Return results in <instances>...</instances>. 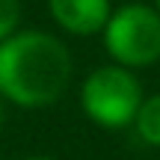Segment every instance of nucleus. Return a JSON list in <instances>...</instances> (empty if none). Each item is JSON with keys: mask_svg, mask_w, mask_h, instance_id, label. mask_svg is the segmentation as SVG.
<instances>
[{"mask_svg": "<svg viewBox=\"0 0 160 160\" xmlns=\"http://www.w3.org/2000/svg\"><path fill=\"white\" fill-rule=\"evenodd\" d=\"M71 51L48 30H18L0 42V98L18 110H45L71 83Z\"/></svg>", "mask_w": 160, "mask_h": 160, "instance_id": "obj_1", "label": "nucleus"}, {"mask_svg": "<svg viewBox=\"0 0 160 160\" xmlns=\"http://www.w3.org/2000/svg\"><path fill=\"white\" fill-rule=\"evenodd\" d=\"M142 98L145 95L137 71L116 62H104L92 68L80 83V110L92 125L104 131L133 128Z\"/></svg>", "mask_w": 160, "mask_h": 160, "instance_id": "obj_2", "label": "nucleus"}, {"mask_svg": "<svg viewBox=\"0 0 160 160\" xmlns=\"http://www.w3.org/2000/svg\"><path fill=\"white\" fill-rule=\"evenodd\" d=\"M101 39L110 62L131 71L148 68L160 62V12L145 0L113 6Z\"/></svg>", "mask_w": 160, "mask_h": 160, "instance_id": "obj_3", "label": "nucleus"}, {"mask_svg": "<svg viewBox=\"0 0 160 160\" xmlns=\"http://www.w3.org/2000/svg\"><path fill=\"white\" fill-rule=\"evenodd\" d=\"M113 3L110 0H48V15L68 36H101L107 27Z\"/></svg>", "mask_w": 160, "mask_h": 160, "instance_id": "obj_4", "label": "nucleus"}, {"mask_svg": "<svg viewBox=\"0 0 160 160\" xmlns=\"http://www.w3.org/2000/svg\"><path fill=\"white\" fill-rule=\"evenodd\" d=\"M133 131L148 148H160V92L142 98L133 119Z\"/></svg>", "mask_w": 160, "mask_h": 160, "instance_id": "obj_5", "label": "nucleus"}, {"mask_svg": "<svg viewBox=\"0 0 160 160\" xmlns=\"http://www.w3.org/2000/svg\"><path fill=\"white\" fill-rule=\"evenodd\" d=\"M21 30V0H0V42Z\"/></svg>", "mask_w": 160, "mask_h": 160, "instance_id": "obj_6", "label": "nucleus"}, {"mask_svg": "<svg viewBox=\"0 0 160 160\" xmlns=\"http://www.w3.org/2000/svg\"><path fill=\"white\" fill-rule=\"evenodd\" d=\"M21 160H57V157H48V154H30V157H21Z\"/></svg>", "mask_w": 160, "mask_h": 160, "instance_id": "obj_7", "label": "nucleus"}, {"mask_svg": "<svg viewBox=\"0 0 160 160\" xmlns=\"http://www.w3.org/2000/svg\"><path fill=\"white\" fill-rule=\"evenodd\" d=\"M0 131H3V98H0Z\"/></svg>", "mask_w": 160, "mask_h": 160, "instance_id": "obj_8", "label": "nucleus"}, {"mask_svg": "<svg viewBox=\"0 0 160 160\" xmlns=\"http://www.w3.org/2000/svg\"><path fill=\"white\" fill-rule=\"evenodd\" d=\"M151 6H154V9H157V12H160V0H154V3H151Z\"/></svg>", "mask_w": 160, "mask_h": 160, "instance_id": "obj_9", "label": "nucleus"}]
</instances>
